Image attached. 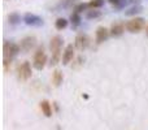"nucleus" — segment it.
Wrapping results in <instances>:
<instances>
[{"mask_svg":"<svg viewBox=\"0 0 148 130\" xmlns=\"http://www.w3.org/2000/svg\"><path fill=\"white\" fill-rule=\"evenodd\" d=\"M144 26H146V20L142 18V17H134V18L129 20L127 22L125 23L126 30L131 34L140 33V31L144 29Z\"/></svg>","mask_w":148,"mask_h":130,"instance_id":"obj_1","label":"nucleus"},{"mask_svg":"<svg viewBox=\"0 0 148 130\" xmlns=\"http://www.w3.org/2000/svg\"><path fill=\"white\" fill-rule=\"evenodd\" d=\"M3 51H4L3 52V57H4V59L13 60L21 52V47H20V44H16V43H12V42L5 41L4 46H3Z\"/></svg>","mask_w":148,"mask_h":130,"instance_id":"obj_2","label":"nucleus"},{"mask_svg":"<svg viewBox=\"0 0 148 130\" xmlns=\"http://www.w3.org/2000/svg\"><path fill=\"white\" fill-rule=\"evenodd\" d=\"M47 63V55L44 52L43 47H39L36 50V52L34 54V59H33V66L36 69V70H42V69L46 66Z\"/></svg>","mask_w":148,"mask_h":130,"instance_id":"obj_3","label":"nucleus"},{"mask_svg":"<svg viewBox=\"0 0 148 130\" xmlns=\"http://www.w3.org/2000/svg\"><path fill=\"white\" fill-rule=\"evenodd\" d=\"M31 65L29 61H23L17 66V79L21 82H26L31 78Z\"/></svg>","mask_w":148,"mask_h":130,"instance_id":"obj_4","label":"nucleus"},{"mask_svg":"<svg viewBox=\"0 0 148 130\" xmlns=\"http://www.w3.org/2000/svg\"><path fill=\"white\" fill-rule=\"evenodd\" d=\"M23 22L29 26H35V28H39V26H42L44 23L43 18L34 14V13H26V14L23 16Z\"/></svg>","mask_w":148,"mask_h":130,"instance_id":"obj_5","label":"nucleus"},{"mask_svg":"<svg viewBox=\"0 0 148 130\" xmlns=\"http://www.w3.org/2000/svg\"><path fill=\"white\" fill-rule=\"evenodd\" d=\"M90 44V38L86 34H78L75 36V42H74V47L79 51H84Z\"/></svg>","mask_w":148,"mask_h":130,"instance_id":"obj_6","label":"nucleus"},{"mask_svg":"<svg viewBox=\"0 0 148 130\" xmlns=\"http://www.w3.org/2000/svg\"><path fill=\"white\" fill-rule=\"evenodd\" d=\"M36 44V38L35 36H26V38H23L22 41H21V51L23 52H30L31 50L35 47Z\"/></svg>","mask_w":148,"mask_h":130,"instance_id":"obj_7","label":"nucleus"},{"mask_svg":"<svg viewBox=\"0 0 148 130\" xmlns=\"http://www.w3.org/2000/svg\"><path fill=\"white\" fill-rule=\"evenodd\" d=\"M125 23L121 22V21H117V22L112 23V26H110L109 31H110V36H114V38H117V36H121L123 33H125Z\"/></svg>","mask_w":148,"mask_h":130,"instance_id":"obj_8","label":"nucleus"},{"mask_svg":"<svg viewBox=\"0 0 148 130\" xmlns=\"http://www.w3.org/2000/svg\"><path fill=\"white\" fill-rule=\"evenodd\" d=\"M110 36V31L108 30L104 26H100V28L96 29V33H95V38H96V43H103L105 42L108 38Z\"/></svg>","mask_w":148,"mask_h":130,"instance_id":"obj_9","label":"nucleus"},{"mask_svg":"<svg viewBox=\"0 0 148 130\" xmlns=\"http://www.w3.org/2000/svg\"><path fill=\"white\" fill-rule=\"evenodd\" d=\"M62 44H64V39H62L61 36L60 35L53 36V38L51 39V44H49V47H51V52L52 54H60V52H61Z\"/></svg>","mask_w":148,"mask_h":130,"instance_id":"obj_10","label":"nucleus"},{"mask_svg":"<svg viewBox=\"0 0 148 130\" xmlns=\"http://www.w3.org/2000/svg\"><path fill=\"white\" fill-rule=\"evenodd\" d=\"M74 59V47L73 44H68L66 48L62 52V65H68Z\"/></svg>","mask_w":148,"mask_h":130,"instance_id":"obj_11","label":"nucleus"},{"mask_svg":"<svg viewBox=\"0 0 148 130\" xmlns=\"http://www.w3.org/2000/svg\"><path fill=\"white\" fill-rule=\"evenodd\" d=\"M39 107H40V111L42 113H43L46 117H52V115H53V111H52V105L51 103L48 102V100H42L40 103H39Z\"/></svg>","mask_w":148,"mask_h":130,"instance_id":"obj_12","label":"nucleus"},{"mask_svg":"<svg viewBox=\"0 0 148 130\" xmlns=\"http://www.w3.org/2000/svg\"><path fill=\"white\" fill-rule=\"evenodd\" d=\"M62 81H64V74L61 73V70L56 69V70L52 73V83H53L55 87H59L60 85L62 83Z\"/></svg>","mask_w":148,"mask_h":130,"instance_id":"obj_13","label":"nucleus"},{"mask_svg":"<svg viewBox=\"0 0 148 130\" xmlns=\"http://www.w3.org/2000/svg\"><path fill=\"white\" fill-rule=\"evenodd\" d=\"M68 26V20L64 17H60L56 20V22H55V28L57 29V30H64L65 28Z\"/></svg>","mask_w":148,"mask_h":130,"instance_id":"obj_14","label":"nucleus"},{"mask_svg":"<svg viewBox=\"0 0 148 130\" xmlns=\"http://www.w3.org/2000/svg\"><path fill=\"white\" fill-rule=\"evenodd\" d=\"M142 10H143V7H142V5H134V7L129 8V9L126 10L125 14L126 16H135V14H138V13H140Z\"/></svg>","mask_w":148,"mask_h":130,"instance_id":"obj_15","label":"nucleus"},{"mask_svg":"<svg viewBox=\"0 0 148 130\" xmlns=\"http://www.w3.org/2000/svg\"><path fill=\"white\" fill-rule=\"evenodd\" d=\"M86 17L88 18V20H95V18L101 17V12H100L99 9H90V10H87Z\"/></svg>","mask_w":148,"mask_h":130,"instance_id":"obj_16","label":"nucleus"},{"mask_svg":"<svg viewBox=\"0 0 148 130\" xmlns=\"http://www.w3.org/2000/svg\"><path fill=\"white\" fill-rule=\"evenodd\" d=\"M70 22H72L73 28H77V26L81 23V16H79V13L73 12L72 14H70Z\"/></svg>","mask_w":148,"mask_h":130,"instance_id":"obj_17","label":"nucleus"},{"mask_svg":"<svg viewBox=\"0 0 148 130\" xmlns=\"http://www.w3.org/2000/svg\"><path fill=\"white\" fill-rule=\"evenodd\" d=\"M8 20H9L10 25H17V23L21 21V17H20V14H18V13L13 12V13H10V14L8 16Z\"/></svg>","mask_w":148,"mask_h":130,"instance_id":"obj_18","label":"nucleus"},{"mask_svg":"<svg viewBox=\"0 0 148 130\" xmlns=\"http://www.w3.org/2000/svg\"><path fill=\"white\" fill-rule=\"evenodd\" d=\"M104 5V0H91L88 3V7L90 9H99Z\"/></svg>","mask_w":148,"mask_h":130,"instance_id":"obj_19","label":"nucleus"},{"mask_svg":"<svg viewBox=\"0 0 148 130\" xmlns=\"http://www.w3.org/2000/svg\"><path fill=\"white\" fill-rule=\"evenodd\" d=\"M88 4H86V3H82V4H78V5H75V8H74V12H77V13H82L83 10H87L88 9Z\"/></svg>","mask_w":148,"mask_h":130,"instance_id":"obj_20","label":"nucleus"},{"mask_svg":"<svg viewBox=\"0 0 148 130\" xmlns=\"http://www.w3.org/2000/svg\"><path fill=\"white\" fill-rule=\"evenodd\" d=\"M10 65H12V60L8 59H3V66H4V72H8L10 69Z\"/></svg>","mask_w":148,"mask_h":130,"instance_id":"obj_21","label":"nucleus"},{"mask_svg":"<svg viewBox=\"0 0 148 130\" xmlns=\"http://www.w3.org/2000/svg\"><path fill=\"white\" fill-rule=\"evenodd\" d=\"M146 34H147V36H148V25L146 26Z\"/></svg>","mask_w":148,"mask_h":130,"instance_id":"obj_22","label":"nucleus"}]
</instances>
